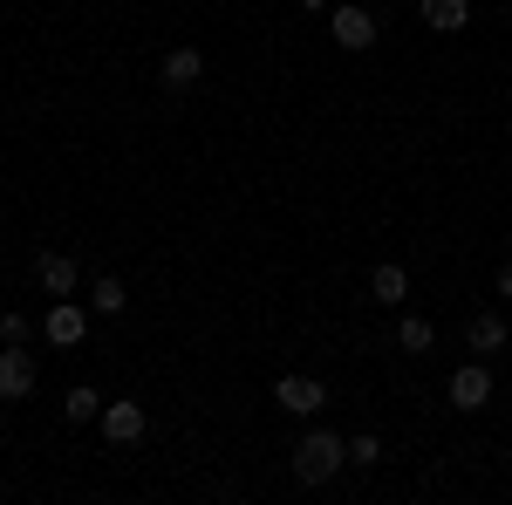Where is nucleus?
<instances>
[{
  "instance_id": "nucleus-1",
  "label": "nucleus",
  "mask_w": 512,
  "mask_h": 505,
  "mask_svg": "<svg viewBox=\"0 0 512 505\" xmlns=\"http://www.w3.org/2000/svg\"><path fill=\"white\" fill-rule=\"evenodd\" d=\"M342 465H349V437H342V430H308V437L294 444V478H301V485H328Z\"/></svg>"
},
{
  "instance_id": "nucleus-2",
  "label": "nucleus",
  "mask_w": 512,
  "mask_h": 505,
  "mask_svg": "<svg viewBox=\"0 0 512 505\" xmlns=\"http://www.w3.org/2000/svg\"><path fill=\"white\" fill-rule=\"evenodd\" d=\"M328 35H335V48H349V55H362V48H376V14L369 7H328Z\"/></svg>"
},
{
  "instance_id": "nucleus-3",
  "label": "nucleus",
  "mask_w": 512,
  "mask_h": 505,
  "mask_svg": "<svg viewBox=\"0 0 512 505\" xmlns=\"http://www.w3.org/2000/svg\"><path fill=\"white\" fill-rule=\"evenodd\" d=\"M444 396H451L458 410H485V403H492V369H485V355H478V362H458L451 383H444Z\"/></svg>"
},
{
  "instance_id": "nucleus-4",
  "label": "nucleus",
  "mask_w": 512,
  "mask_h": 505,
  "mask_svg": "<svg viewBox=\"0 0 512 505\" xmlns=\"http://www.w3.org/2000/svg\"><path fill=\"white\" fill-rule=\"evenodd\" d=\"M28 396H35V362L21 342H7L0 349V403H28Z\"/></svg>"
},
{
  "instance_id": "nucleus-5",
  "label": "nucleus",
  "mask_w": 512,
  "mask_h": 505,
  "mask_svg": "<svg viewBox=\"0 0 512 505\" xmlns=\"http://www.w3.org/2000/svg\"><path fill=\"white\" fill-rule=\"evenodd\" d=\"M41 335H48L55 349H76L82 335H89V308H82L76 294H69V301H55V308H48V321H41Z\"/></svg>"
},
{
  "instance_id": "nucleus-6",
  "label": "nucleus",
  "mask_w": 512,
  "mask_h": 505,
  "mask_svg": "<svg viewBox=\"0 0 512 505\" xmlns=\"http://www.w3.org/2000/svg\"><path fill=\"white\" fill-rule=\"evenodd\" d=\"M96 424H103L110 444H144L151 417H144V403H130V396H123V403H103V417H96Z\"/></svg>"
},
{
  "instance_id": "nucleus-7",
  "label": "nucleus",
  "mask_w": 512,
  "mask_h": 505,
  "mask_svg": "<svg viewBox=\"0 0 512 505\" xmlns=\"http://www.w3.org/2000/svg\"><path fill=\"white\" fill-rule=\"evenodd\" d=\"M274 403L287 410V417H321L328 389H321L315 376H280V383H274Z\"/></svg>"
},
{
  "instance_id": "nucleus-8",
  "label": "nucleus",
  "mask_w": 512,
  "mask_h": 505,
  "mask_svg": "<svg viewBox=\"0 0 512 505\" xmlns=\"http://www.w3.org/2000/svg\"><path fill=\"white\" fill-rule=\"evenodd\" d=\"M35 280H41V294L69 301V294H76V260H69V253H41V260H35Z\"/></svg>"
},
{
  "instance_id": "nucleus-9",
  "label": "nucleus",
  "mask_w": 512,
  "mask_h": 505,
  "mask_svg": "<svg viewBox=\"0 0 512 505\" xmlns=\"http://www.w3.org/2000/svg\"><path fill=\"white\" fill-rule=\"evenodd\" d=\"M158 76H164V89H171V96H185V89H192V82L205 76V55H198V48H171Z\"/></svg>"
},
{
  "instance_id": "nucleus-10",
  "label": "nucleus",
  "mask_w": 512,
  "mask_h": 505,
  "mask_svg": "<svg viewBox=\"0 0 512 505\" xmlns=\"http://www.w3.org/2000/svg\"><path fill=\"white\" fill-rule=\"evenodd\" d=\"M417 14H424V28H437V35H458L472 21V0H417Z\"/></svg>"
},
{
  "instance_id": "nucleus-11",
  "label": "nucleus",
  "mask_w": 512,
  "mask_h": 505,
  "mask_svg": "<svg viewBox=\"0 0 512 505\" xmlns=\"http://www.w3.org/2000/svg\"><path fill=\"white\" fill-rule=\"evenodd\" d=\"M403 294H410V273L396 267V260H383V267L369 273V301H383V308H403Z\"/></svg>"
},
{
  "instance_id": "nucleus-12",
  "label": "nucleus",
  "mask_w": 512,
  "mask_h": 505,
  "mask_svg": "<svg viewBox=\"0 0 512 505\" xmlns=\"http://www.w3.org/2000/svg\"><path fill=\"white\" fill-rule=\"evenodd\" d=\"M465 349H472V355H499V349H506V321H499L492 308L472 314V328H465Z\"/></svg>"
},
{
  "instance_id": "nucleus-13",
  "label": "nucleus",
  "mask_w": 512,
  "mask_h": 505,
  "mask_svg": "<svg viewBox=\"0 0 512 505\" xmlns=\"http://www.w3.org/2000/svg\"><path fill=\"white\" fill-rule=\"evenodd\" d=\"M431 342H437V328L424 314H403V321H396V349L403 355H431Z\"/></svg>"
},
{
  "instance_id": "nucleus-14",
  "label": "nucleus",
  "mask_w": 512,
  "mask_h": 505,
  "mask_svg": "<svg viewBox=\"0 0 512 505\" xmlns=\"http://www.w3.org/2000/svg\"><path fill=\"white\" fill-rule=\"evenodd\" d=\"M62 417H69V424H96V417H103V396H96L89 383H76L69 396H62Z\"/></svg>"
},
{
  "instance_id": "nucleus-15",
  "label": "nucleus",
  "mask_w": 512,
  "mask_h": 505,
  "mask_svg": "<svg viewBox=\"0 0 512 505\" xmlns=\"http://www.w3.org/2000/svg\"><path fill=\"white\" fill-rule=\"evenodd\" d=\"M130 308V287H123V280H110V273H103V280H96V287H89V314H123Z\"/></svg>"
},
{
  "instance_id": "nucleus-16",
  "label": "nucleus",
  "mask_w": 512,
  "mask_h": 505,
  "mask_svg": "<svg viewBox=\"0 0 512 505\" xmlns=\"http://www.w3.org/2000/svg\"><path fill=\"white\" fill-rule=\"evenodd\" d=\"M349 465H362V471L383 465V437H376V430H355L349 437Z\"/></svg>"
},
{
  "instance_id": "nucleus-17",
  "label": "nucleus",
  "mask_w": 512,
  "mask_h": 505,
  "mask_svg": "<svg viewBox=\"0 0 512 505\" xmlns=\"http://www.w3.org/2000/svg\"><path fill=\"white\" fill-rule=\"evenodd\" d=\"M0 342H28V314H21V308L0 314Z\"/></svg>"
},
{
  "instance_id": "nucleus-18",
  "label": "nucleus",
  "mask_w": 512,
  "mask_h": 505,
  "mask_svg": "<svg viewBox=\"0 0 512 505\" xmlns=\"http://www.w3.org/2000/svg\"><path fill=\"white\" fill-rule=\"evenodd\" d=\"M492 287H499V294H512V260H506L499 273H492Z\"/></svg>"
},
{
  "instance_id": "nucleus-19",
  "label": "nucleus",
  "mask_w": 512,
  "mask_h": 505,
  "mask_svg": "<svg viewBox=\"0 0 512 505\" xmlns=\"http://www.w3.org/2000/svg\"><path fill=\"white\" fill-rule=\"evenodd\" d=\"M301 7H308V14H328V0H301Z\"/></svg>"
}]
</instances>
